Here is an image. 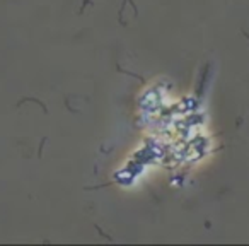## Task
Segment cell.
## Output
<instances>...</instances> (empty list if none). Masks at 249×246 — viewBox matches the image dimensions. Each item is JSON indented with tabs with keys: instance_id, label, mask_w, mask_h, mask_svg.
Returning <instances> with one entry per match:
<instances>
[{
	"instance_id": "obj_2",
	"label": "cell",
	"mask_w": 249,
	"mask_h": 246,
	"mask_svg": "<svg viewBox=\"0 0 249 246\" xmlns=\"http://www.w3.org/2000/svg\"><path fill=\"white\" fill-rule=\"evenodd\" d=\"M242 34H244V36H246V38H247V39H249V34H247V33H246V31H242Z\"/></svg>"
},
{
	"instance_id": "obj_1",
	"label": "cell",
	"mask_w": 249,
	"mask_h": 246,
	"mask_svg": "<svg viewBox=\"0 0 249 246\" xmlns=\"http://www.w3.org/2000/svg\"><path fill=\"white\" fill-rule=\"evenodd\" d=\"M26 101H32V103H36V104H39V106H41V110L44 111V113H48L46 106L43 104V103H41V101H39V99H34V98H24V99H21V101H19V103H17V106H21L22 103H26Z\"/></svg>"
}]
</instances>
